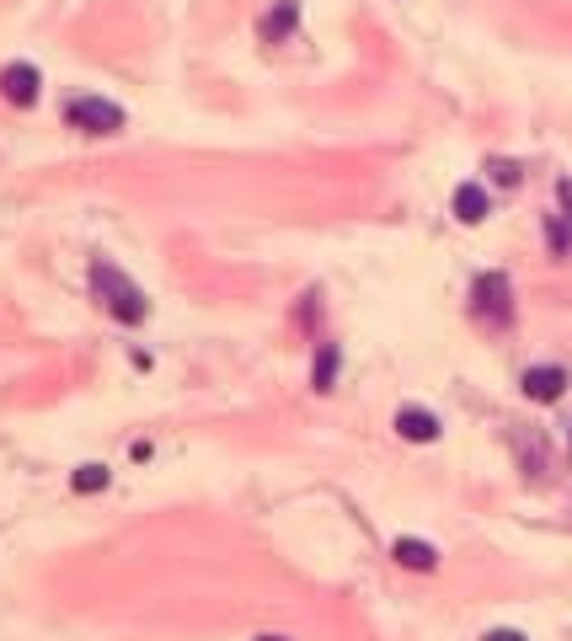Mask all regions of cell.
I'll use <instances>...</instances> for the list:
<instances>
[{"label":"cell","instance_id":"14","mask_svg":"<svg viewBox=\"0 0 572 641\" xmlns=\"http://www.w3.org/2000/svg\"><path fill=\"white\" fill-rule=\"evenodd\" d=\"M482 641H524V636H519V631H487Z\"/></svg>","mask_w":572,"mask_h":641},{"label":"cell","instance_id":"15","mask_svg":"<svg viewBox=\"0 0 572 641\" xmlns=\"http://www.w3.org/2000/svg\"><path fill=\"white\" fill-rule=\"evenodd\" d=\"M257 641H289V636H257Z\"/></svg>","mask_w":572,"mask_h":641},{"label":"cell","instance_id":"5","mask_svg":"<svg viewBox=\"0 0 572 641\" xmlns=\"http://www.w3.org/2000/svg\"><path fill=\"white\" fill-rule=\"evenodd\" d=\"M396 433H401V439H412V444H434L439 439V417L423 412V406H401V412H396Z\"/></svg>","mask_w":572,"mask_h":641},{"label":"cell","instance_id":"4","mask_svg":"<svg viewBox=\"0 0 572 641\" xmlns=\"http://www.w3.org/2000/svg\"><path fill=\"white\" fill-rule=\"evenodd\" d=\"M38 86H43V75L33 65H6V70H0V97L17 102V107H33L38 102Z\"/></svg>","mask_w":572,"mask_h":641},{"label":"cell","instance_id":"9","mask_svg":"<svg viewBox=\"0 0 572 641\" xmlns=\"http://www.w3.org/2000/svg\"><path fill=\"white\" fill-rule=\"evenodd\" d=\"M396 561H401V567H412V572H434L439 551L428 540H396Z\"/></svg>","mask_w":572,"mask_h":641},{"label":"cell","instance_id":"1","mask_svg":"<svg viewBox=\"0 0 572 641\" xmlns=\"http://www.w3.org/2000/svg\"><path fill=\"white\" fill-rule=\"evenodd\" d=\"M91 289H97V300L107 305V310H113V316L123 321V326H139V321H145V294H139L134 284H129V278H123L118 268H113V262H91Z\"/></svg>","mask_w":572,"mask_h":641},{"label":"cell","instance_id":"2","mask_svg":"<svg viewBox=\"0 0 572 641\" xmlns=\"http://www.w3.org/2000/svg\"><path fill=\"white\" fill-rule=\"evenodd\" d=\"M65 118H70V129H81V134H118L123 129V107L107 102V97H75L65 107Z\"/></svg>","mask_w":572,"mask_h":641},{"label":"cell","instance_id":"11","mask_svg":"<svg viewBox=\"0 0 572 641\" xmlns=\"http://www.w3.org/2000/svg\"><path fill=\"white\" fill-rule=\"evenodd\" d=\"M107 487V465H81L75 471V492H102Z\"/></svg>","mask_w":572,"mask_h":641},{"label":"cell","instance_id":"6","mask_svg":"<svg viewBox=\"0 0 572 641\" xmlns=\"http://www.w3.org/2000/svg\"><path fill=\"white\" fill-rule=\"evenodd\" d=\"M562 390H567V369H556V364L524 369V396L530 401H556Z\"/></svg>","mask_w":572,"mask_h":641},{"label":"cell","instance_id":"10","mask_svg":"<svg viewBox=\"0 0 572 641\" xmlns=\"http://www.w3.org/2000/svg\"><path fill=\"white\" fill-rule=\"evenodd\" d=\"M332 374H337V348H332V342H321V353H316V390H332Z\"/></svg>","mask_w":572,"mask_h":641},{"label":"cell","instance_id":"8","mask_svg":"<svg viewBox=\"0 0 572 641\" xmlns=\"http://www.w3.org/2000/svg\"><path fill=\"white\" fill-rule=\"evenodd\" d=\"M295 22H300V6H295V0H278L268 17H262V38H268V43H284Z\"/></svg>","mask_w":572,"mask_h":641},{"label":"cell","instance_id":"12","mask_svg":"<svg viewBox=\"0 0 572 641\" xmlns=\"http://www.w3.org/2000/svg\"><path fill=\"white\" fill-rule=\"evenodd\" d=\"M492 177H498L503 187H514V182H519V166H514V161H492Z\"/></svg>","mask_w":572,"mask_h":641},{"label":"cell","instance_id":"3","mask_svg":"<svg viewBox=\"0 0 572 641\" xmlns=\"http://www.w3.org/2000/svg\"><path fill=\"white\" fill-rule=\"evenodd\" d=\"M471 305H476V316H482L487 326H503L508 316H514V305H508V278L503 273H482L476 289H471Z\"/></svg>","mask_w":572,"mask_h":641},{"label":"cell","instance_id":"7","mask_svg":"<svg viewBox=\"0 0 572 641\" xmlns=\"http://www.w3.org/2000/svg\"><path fill=\"white\" fill-rule=\"evenodd\" d=\"M455 220H460V225H482V220H487V193H482L476 182L455 187Z\"/></svg>","mask_w":572,"mask_h":641},{"label":"cell","instance_id":"13","mask_svg":"<svg viewBox=\"0 0 572 641\" xmlns=\"http://www.w3.org/2000/svg\"><path fill=\"white\" fill-rule=\"evenodd\" d=\"M556 198H562V209H567V220H572V182H562V187H556Z\"/></svg>","mask_w":572,"mask_h":641}]
</instances>
